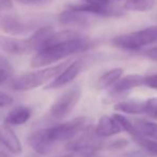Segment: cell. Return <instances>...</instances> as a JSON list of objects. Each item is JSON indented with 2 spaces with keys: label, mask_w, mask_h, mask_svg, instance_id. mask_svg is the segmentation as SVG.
I'll return each mask as SVG.
<instances>
[{
  "label": "cell",
  "mask_w": 157,
  "mask_h": 157,
  "mask_svg": "<svg viewBox=\"0 0 157 157\" xmlns=\"http://www.w3.org/2000/svg\"><path fill=\"white\" fill-rule=\"evenodd\" d=\"M90 48V42L80 35L78 37L45 46L36 52L30 60V67L44 68L48 65L58 63L71 55L85 52Z\"/></svg>",
  "instance_id": "1"
},
{
  "label": "cell",
  "mask_w": 157,
  "mask_h": 157,
  "mask_svg": "<svg viewBox=\"0 0 157 157\" xmlns=\"http://www.w3.org/2000/svg\"><path fill=\"white\" fill-rule=\"evenodd\" d=\"M68 63H69L68 61H65L63 63L24 73L14 80L12 83V87H13V90H18V92H26V90H31L40 87L44 84H48L54 78H56L65 69V67Z\"/></svg>",
  "instance_id": "2"
},
{
  "label": "cell",
  "mask_w": 157,
  "mask_h": 157,
  "mask_svg": "<svg viewBox=\"0 0 157 157\" xmlns=\"http://www.w3.org/2000/svg\"><path fill=\"white\" fill-rule=\"evenodd\" d=\"M157 42V26H151L132 33L118 35L111 40L114 48L124 51H139Z\"/></svg>",
  "instance_id": "3"
},
{
  "label": "cell",
  "mask_w": 157,
  "mask_h": 157,
  "mask_svg": "<svg viewBox=\"0 0 157 157\" xmlns=\"http://www.w3.org/2000/svg\"><path fill=\"white\" fill-rule=\"evenodd\" d=\"M90 127V120L87 116H78L68 122L48 127V135L55 144L61 141H70L83 133Z\"/></svg>",
  "instance_id": "4"
},
{
  "label": "cell",
  "mask_w": 157,
  "mask_h": 157,
  "mask_svg": "<svg viewBox=\"0 0 157 157\" xmlns=\"http://www.w3.org/2000/svg\"><path fill=\"white\" fill-rule=\"evenodd\" d=\"M81 96L82 90L80 86H73L67 90L52 103L50 114L57 120L67 117L76 107L81 99Z\"/></svg>",
  "instance_id": "5"
},
{
  "label": "cell",
  "mask_w": 157,
  "mask_h": 157,
  "mask_svg": "<svg viewBox=\"0 0 157 157\" xmlns=\"http://www.w3.org/2000/svg\"><path fill=\"white\" fill-rule=\"evenodd\" d=\"M86 63H88L86 57H81V58H78L69 63L56 78H54L52 81L46 84L44 90H57V88L63 87L67 84L71 83L81 73Z\"/></svg>",
  "instance_id": "6"
},
{
  "label": "cell",
  "mask_w": 157,
  "mask_h": 157,
  "mask_svg": "<svg viewBox=\"0 0 157 157\" xmlns=\"http://www.w3.org/2000/svg\"><path fill=\"white\" fill-rule=\"evenodd\" d=\"M0 27L3 31L13 36L24 35L33 28L30 23L21 18L13 9L0 12Z\"/></svg>",
  "instance_id": "7"
},
{
  "label": "cell",
  "mask_w": 157,
  "mask_h": 157,
  "mask_svg": "<svg viewBox=\"0 0 157 157\" xmlns=\"http://www.w3.org/2000/svg\"><path fill=\"white\" fill-rule=\"evenodd\" d=\"M0 50L7 54L17 55V56L33 52L28 39H18L7 36H0Z\"/></svg>",
  "instance_id": "8"
},
{
  "label": "cell",
  "mask_w": 157,
  "mask_h": 157,
  "mask_svg": "<svg viewBox=\"0 0 157 157\" xmlns=\"http://www.w3.org/2000/svg\"><path fill=\"white\" fill-rule=\"evenodd\" d=\"M28 144L37 154L40 155H48L55 145L50 138L48 128L39 129L30 133L28 137Z\"/></svg>",
  "instance_id": "9"
},
{
  "label": "cell",
  "mask_w": 157,
  "mask_h": 157,
  "mask_svg": "<svg viewBox=\"0 0 157 157\" xmlns=\"http://www.w3.org/2000/svg\"><path fill=\"white\" fill-rule=\"evenodd\" d=\"M92 17H94V16L70 6L68 9H66L65 11H63L59 14L58 21L61 25H65V26L85 27L88 26Z\"/></svg>",
  "instance_id": "10"
},
{
  "label": "cell",
  "mask_w": 157,
  "mask_h": 157,
  "mask_svg": "<svg viewBox=\"0 0 157 157\" xmlns=\"http://www.w3.org/2000/svg\"><path fill=\"white\" fill-rule=\"evenodd\" d=\"M0 144L13 155H20L23 151L20 138L11 128V126L6 124L0 127Z\"/></svg>",
  "instance_id": "11"
},
{
  "label": "cell",
  "mask_w": 157,
  "mask_h": 157,
  "mask_svg": "<svg viewBox=\"0 0 157 157\" xmlns=\"http://www.w3.org/2000/svg\"><path fill=\"white\" fill-rule=\"evenodd\" d=\"M144 78L145 76L141 75L139 73L127 74V75L124 76L122 75L115 82V84L112 87H110V90H114V92L129 94V92L132 90L133 88L144 85Z\"/></svg>",
  "instance_id": "12"
},
{
  "label": "cell",
  "mask_w": 157,
  "mask_h": 157,
  "mask_svg": "<svg viewBox=\"0 0 157 157\" xmlns=\"http://www.w3.org/2000/svg\"><path fill=\"white\" fill-rule=\"evenodd\" d=\"M122 132L120 126L116 124L114 118L110 115H102L99 118L96 127L94 128V133L100 139L113 137Z\"/></svg>",
  "instance_id": "13"
},
{
  "label": "cell",
  "mask_w": 157,
  "mask_h": 157,
  "mask_svg": "<svg viewBox=\"0 0 157 157\" xmlns=\"http://www.w3.org/2000/svg\"><path fill=\"white\" fill-rule=\"evenodd\" d=\"M33 115V110L27 105H18L12 109L5 118V124L8 126H21L29 121Z\"/></svg>",
  "instance_id": "14"
},
{
  "label": "cell",
  "mask_w": 157,
  "mask_h": 157,
  "mask_svg": "<svg viewBox=\"0 0 157 157\" xmlns=\"http://www.w3.org/2000/svg\"><path fill=\"white\" fill-rule=\"evenodd\" d=\"M114 111H117L122 114L129 115H140L143 114L144 101L140 99H123L118 102L114 103Z\"/></svg>",
  "instance_id": "15"
},
{
  "label": "cell",
  "mask_w": 157,
  "mask_h": 157,
  "mask_svg": "<svg viewBox=\"0 0 157 157\" xmlns=\"http://www.w3.org/2000/svg\"><path fill=\"white\" fill-rule=\"evenodd\" d=\"M132 123L137 132L136 136L157 141V123L144 120H135Z\"/></svg>",
  "instance_id": "16"
},
{
  "label": "cell",
  "mask_w": 157,
  "mask_h": 157,
  "mask_svg": "<svg viewBox=\"0 0 157 157\" xmlns=\"http://www.w3.org/2000/svg\"><path fill=\"white\" fill-rule=\"evenodd\" d=\"M123 73H124L123 68H113V69H110L108 71H105L97 80V83H96L97 90H105L112 87L115 84V82L123 75Z\"/></svg>",
  "instance_id": "17"
},
{
  "label": "cell",
  "mask_w": 157,
  "mask_h": 157,
  "mask_svg": "<svg viewBox=\"0 0 157 157\" xmlns=\"http://www.w3.org/2000/svg\"><path fill=\"white\" fill-rule=\"evenodd\" d=\"M154 1L153 0H127L123 6L124 11L133 12H145L153 9Z\"/></svg>",
  "instance_id": "18"
},
{
  "label": "cell",
  "mask_w": 157,
  "mask_h": 157,
  "mask_svg": "<svg viewBox=\"0 0 157 157\" xmlns=\"http://www.w3.org/2000/svg\"><path fill=\"white\" fill-rule=\"evenodd\" d=\"M112 117L114 118V121L116 122V124L120 126L121 130L128 132L129 135H131V137H132V136H136V133H137V132H136V129H135V126H133V123L131 122V121L129 120L128 117H126L124 114H122V113H114L113 115H112Z\"/></svg>",
  "instance_id": "19"
},
{
  "label": "cell",
  "mask_w": 157,
  "mask_h": 157,
  "mask_svg": "<svg viewBox=\"0 0 157 157\" xmlns=\"http://www.w3.org/2000/svg\"><path fill=\"white\" fill-rule=\"evenodd\" d=\"M132 139L140 147L146 150L153 157H157V141L146 139V138L140 137V136H133Z\"/></svg>",
  "instance_id": "20"
},
{
  "label": "cell",
  "mask_w": 157,
  "mask_h": 157,
  "mask_svg": "<svg viewBox=\"0 0 157 157\" xmlns=\"http://www.w3.org/2000/svg\"><path fill=\"white\" fill-rule=\"evenodd\" d=\"M13 73V68H12L10 61L6 57L0 55V85L9 80Z\"/></svg>",
  "instance_id": "21"
},
{
  "label": "cell",
  "mask_w": 157,
  "mask_h": 157,
  "mask_svg": "<svg viewBox=\"0 0 157 157\" xmlns=\"http://www.w3.org/2000/svg\"><path fill=\"white\" fill-rule=\"evenodd\" d=\"M143 114L152 120L157 121V97H151L144 100Z\"/></svg>",
  "instance_id": "22"
},
{
  "label": "cell",
  "mask_w": 157,
  "mask_h": 157,
  "mask_svg": "<svg viewBox=\"0 0 157 157\" xmlns=\"http://www.w3.org/2000/svg\"><path fill=\"white\" fill-rule=\"evenodd\" d=\"M82 1L86 3H90V5L103 6V7H117L123 9V6L127 0H82Z\"/></svg>",
  "instance_id": "23"
},
{
  "label": "cell",
  "mask_w": 157,
  "mask_h": 157,
  "mask_svg": "<svg viewBox=\"0 0 157 157\" xmlns=\"http://www.w3.org/2000/svg\"><path fill=\"white\" fill-rule=\"evenodd\" d=\"M16 1L23 5L31 6V7H43V6H48L53 2V0H16Z\"/></svg>",
  "instance_id": "24"
},
{
  "label": "cell",
  "mask_w": 157,
  "mask_h": 157,
  "mask_svg": "<svg viewBox=\"0 0 157 157\" xmlns=\"http://www.w3.org/2000/svg\"><path fill=\"white\" fill-rule=\"evenodd\" d=\"M12 103H13V98H12L11 95L0 90V108L9 107Z\"/></svg>",
  "instance_id": "25"
},
{
  "label": "cell",
  "mask_w": 157,
  "mask_h": 157,
  "mask_svg": "<svg viewBox=\"0 0 157 157\" xmlns=\"http://www.w3.org/2000/svg\"><path fill=\"white\" fill-rule=\"evenodd\" d=\"M144 85L157 90V74H151L144 78Z\"/></svg>",
  "instance_id": "26"
},
{
  "label": "cell",
  "mask_w": 157,
  "mask_h": 157,
  "mask_svg": "<svg viewBox=\"0 0 157 157\" xmlns=\"http://www.w3.org/2000/svg\"><path fill=\"white\" fill-rule=\"evenodd\" d=\"M144 54H145V56L148 59H151L153 61H157V46H154V48H151L148 50H146Z\"/></svg>",
  "instance_id": "27"
},
{
  "label": "cell",
  "mask_w": 157,
  "mask_h": 157,
  "mask_svg": "<svg viewBox=\"0 0 157 157\" xmlns=\"http://www.w3.org/2000/svg\"><path fill=\"white\" fill-rule=\"evenodd\" d=\"M126 145H127L126 140L120 139V140H115V141H112L108 146H109L110 148H122Z\"/></svg>",
  "instance_id": "28"
},
{
  "label": "cell",
  "mask_w": 157,
  "mask_h": 157,
  "mask_svg": "<svg viewBox=\"0 0 157 157\" xmlns=\"http://www.w3.org/2000/svg\"><path fill=\"white\" fill-rule=\"evenodd\" d=\"M12 9H13V5L11 0H0V12Z\"/></svg>",
  "instance_id": "29"
},
{
  "label": "cell",
  "mask_w": 157,
  "mask_h": 157,
  "mask_svg": "<svg viewBox=\"0 0 157 157\" xmlns=\"http://www.w3.org/2000/svg\"><path fill=\"white\" fill-rule=\"evenodd\" d=\"M0 157H14V156L10 155L9 153H6V152H2V151H0Z\"/></svg>",
  "instance_id": "30"
}]
</instances>
